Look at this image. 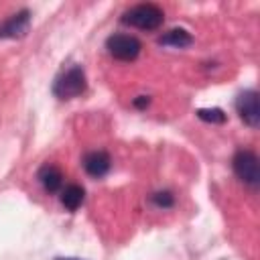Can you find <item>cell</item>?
Returning <instances> with one entry per match:
<instances>
[{
  "label": "cell",
  "instance_id": "5bb4252c",
  "mask_svg": "<svg viewBox=\"0 0 260 260\" xmlns=\"http://www.w3.org/2000/svg\"><path fill=\"white\" fill-rule=\"evenodd\" d=\"M57 260H79V258H57Z\"/></svg>",
  "mask_w": 260,
  "mask_h": 260
},
{
  "label": "cell",
  "instance_id": "277c9868",
  "mask_svg": "<svg viewBox=\"0 0 260 260\" xmlns=\"http://www.w3.org/2000/svg\"><path fill=\"white\" fill-rule=\"evenodd\" d=\"M106 49L118 61H134L140 55L142 43L132 35H112L106 41Z\"/></svg>",
  "mask_w": 260,
  "mask_h": 260
},
{
  "label": "cell",
  "instance_id": "5b68a950",
  "mask_svg": "<svg viewBox=\"0 0 260 260\" xmlns=\"http://www.w3.org/2000/svg\"><path fill=\"white\" fill-rule=\"evenodd\" d=\"M236 112L248 124L250 128H258L260 124V102H258V91L256 89H246L238 95L236 100Z\"/></svg>",
  "mask_w": 260,
  "mask_h": 260
},
{
  "label": "cell",
  "instance_id": "7c38bea8",
  "mask_svg": "<svg viewBox=\"0 0 260 260\" xmlns=\"http://www.w3.org/2000/svg\"><path fill=\"white\" fill-rule=\"evenodd\" d=\"M152 201L158 205V207H171L175 203V197L169 193V191H160V193H154L152 195Z\"/></svg>",
  "mask_w": 260,
  "mask_h": 260
},
{
  "label": "cell",
  "instance_id": "6da1fadb",
  "mask_svg": "<svg viewBox=\"0 0 260 260\" xmlns=\"http://www.w3.org/2000/svg\"><path fill=\"white\" fill-rule=\"evenodd\" d=\"M122 22L140 30H156L162 22H165V12L160 6L152 4V2H140L130 6L124 14H122Z\"/></svg>",
  "mask_w": 260,
  "mask_h": 260
},
{
  "label": "cell",
  "instance_id": "7a4b0ae2",
  "mask_svg": "<svg viewBox=\"0 0 260 260\" xmlns=\"http://www.w3.org/2000/svg\"><path fill=\"white\" fill-rule=\"evenodd\" d=\"M87 87V79H85V71L79 65H73L71 69H67L65 73H61L53 85V93L59 100H71L77 98L85 91Z\"/></svg>",
  "mask_w": 260,
  "mask_h": 260
},
{
  "label": "cell",
  "instance_id": "30bf717a",
  "mask_svg": "<svg viewBox=\"0 0 260 260\" xmlns=\"http://www.w3.org/2000/svg\"><path fill=\"white\" fill-rule=\"evenodd\" d=\"M83 199H85V191H83V187H79V185H75V183H71V185H67L65 189H61V203H63L69 211H75V209L83 203Z\"/></svg>",
  "mask_w": 260,
  "mask_h": 260
},
{
  "label": "cell",
  "instance_id": "4fadbf2b",
  "mask_svg": "<svg viewBox=\"0 0 260 260\" xmlns=\"http://www.w3.org/2000/svg\"><path fill=\"white\" fill-rule=\"evenodd\" d=\"M134 104H136V106H144V104H148V100H146V98H142V100H136Z\"/></svg>",
  "mask_w": 260,
  "mask_h": 260
},
{
  "label": "cell",
  "instance_id": "3957f363",
  "mask_svg": "<svg viewBox=\"0 0 260 260\" xmlns=\"http://www.w3.org/2000/svg\"><path fill=\"white\" fill-rule=\"evenodd\" d=\"M232 169H234L236 177L242 183L250 185L252 189H256L260 185V165H258V156L254 150L240 148L232 158Z\"/></svg>",
  "mask_w": 260,
  "mask_h": 260
},
{
  "label": "cell",
  "instance_id": "ba28073f",
  "mask_svg": "<svg viewBox=\"0 0 260 260\" xmlns=\"http://www.w3.org/2000/svg\"><path fill=\"white\" fill-rule=\"evenodd\" d=\"M39 181H41V185L47 193H57L63 185V173L55 165H45L39 171Z\"/></svg>",
  "mask_w": 260,
  "mask_h": 260
},
{
  "label": "cell",
  "instance_id": "8992f818",
  "mask_svg": "<svg viewBox=\"0 0 260 260\" xmlns=\"http://www.w3.org/2000/svg\"><path fill=\"white\" fill-rule=\"evenodd\" d=\"M28 26H30V12L22 8L0 22V39H20L28 32Z\"/></svg>",
  "mask_w": 260,
  "mask_h": 260
},
{
  "label": "cell",
  "instance_id": "52a82bcc",
  "mask_svg": "<svg viewBox=\"0 0 260 260\" xmlns=\"http://www.w3.org/2000/svg\"><path fill=\"white\" fill-rule=\"evenodd\" d=\"M110 167H112V158L106 150H91L83 156V169L89 177L100 179L110 171Z\"/></svg>",
  "mask_w": 260,
  "mask_h": 260
},
{
  "label": "cell",
  "instance_id": "8fae6325",
  "mask_svg": "<svg viewBox=\"0 0 260 260\" xmlns=\"http://www.w3.org/2000/svg\"><path fill=\"white\" fill-rule=\"evenodd\" d=\"M195 114L203 122H211V124H223L225 122V114L219 108H199Z\"/></svg>",
  "mask_w": 260,
  "mask_h": 260
},
{
  "label": "cell",
  "instance_id": "9c48e42d",
  "mask_svg": "<svg viewBox=\"0 0 260 260\" xmlns=\"http://www.w3.org/2000/svg\"><path fill=\"white\" fill-rule=\"evenodd\" d=\"M158 43L167 45V47H175V49H185V47H189L193 43V37L185 28H171L169 32H165L158 39Z\"/></svg>",
  "mask_w": 260,
  "mask_h": 260
}]
</instances>
